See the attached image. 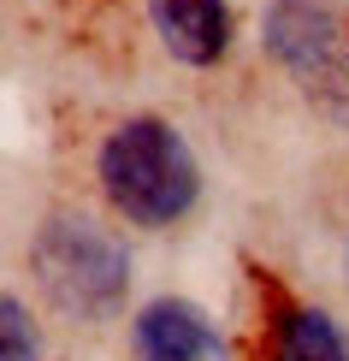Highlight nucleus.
<instances>
[{
	"instance_id": "obj_1",
	"label": "nucleus",
	"mask_w": 349,
	"mask_h": 361,
	"mask_svg": "<svg viewBox=\"0 0 349 361\" xmlns=\"http://www.w3.org/2000/svg\"><path fill=\"white\" fill-rule=\"evenodd\" d=\"M101 190H107L113 214L142 225V231H166L195 207L202 172L195 154L184 148L166 118H125L107 142H101Z\"/></svg>"
},
{
	"instance_id": "obj_2",
	"label": "nucleus",
	"mask_w": 349,
	"mask_h": 361,
	"mask_svg": "<svg viewBox=\"0 0 349 361\" xmlns=\"http://www.w3.org/2000/svg\"><path fill=\"white\" fill-rule=\"evenodd\" d=\"M30 267H36L42 296L66 314V320H107V314L125 302V249L101 231L95 219H48L36 231V249H30Z\"/></svg>"
},
{
	"instance_id": "obj_3",
	"label": "nucleus",
	"mask_w": 349,
	"mask_h": 361,
	"mask_svg": "<svg viewBox=\"0 0 349 361\" xmlns=\"http://www.w3.org/2000/svg\"><path fill=\"white\" fill-rule=\"evenodd\" d=\"M267 48L290 66L308 95H320L331 113H349V36L331 0H272Z\"/></svg>"
},
{
	"instance_id": "obj_4",
	"label": "nucleus",
	"mask_w": 349,
	"mask_h": 361,
	"mask_svg": "<svg viewBox=\"0 0 349 361\" xmlns=\"http://www.w3.org/2000/svg\"><path fill=\"white\" fill-rule=\"evenodd\" d=\"M136 355L142 361H225V343L195 302H148L136 314Z\"/></svg>"
},
{
	"instance_id": "obj_5",
	"label": "nucleus",
	"mask_w": 349,
	"mask_h": 361,
	"mask_svg": "<svg viewBox=\"0 0 349 361\" xmlns=\"http://www.w3.org/2000/svg\"><path fill=\"white\" fill-rule=\"evenodd\" d=\"M154 24L172 59L184 66H214L231 42V18H225V0H154Z\"/></svg>"
},
{
	"instance_id": "obj_6",
	"label": "nucleus",
	"mask_w": 349,
	"mask_h": 361,
	"mask_svg": "<svg viewBox=\"0 0 349 361\" xmlns=\"http://www.w3.org/2000/svg\"><path fill=\"white\" fill-rule=\"evenodd\" d=\"M272 361H349V338L343 326L320 308H290L278 326V350Z\"/></svg>"
},
{
	"instance_id": "obj_7",
	"label": "nucleus",
	"mask_w": 349,
	"mask_h": 361,
	"mask_svg": "<svg viewBox=\"0 0 349 361\" xmlns=\"http://www.w3.org/2000/svg\"><path fill=\"white\" fill-rule=\"evenodd\" d=\"M6 361H36V338L24 332V302L18 296H6Z\"/></svg>"
},
{
	"instance_id": "obj_8",
	"label": "nucleus",
	"mask_w": 349,
	"mask_h": 361,
	"mask_svg": "<svg viewBox=\"0 0 349 361\" xmlns=\"http://www.w3.org/2000/svg\"><path fill=\"white\" fill-rule=\"evenodd\" d=\"M343 267H349V249H343Z\"/></svg>"
}]
</instances>
